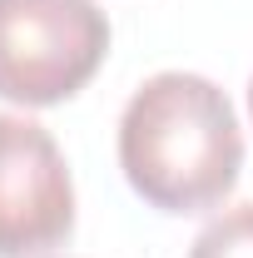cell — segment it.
Masks as SVG:
<instances>
[{
    "instance_id": "cell-1",
    "label": "cell",
    "mask_w": 253,
    "mask_h": 258,
    "mask_svg": "<svg viewBox=\"0 0 253 258\" xmlns=\"http://www.w3.org/2000/svg\"><path fill=\"white\" fill-rule=\"evenodd\" d=\"M119 169L164 214H204L228 199L243 169V134L214 80L164 70L144 80L119 119Z\"/></svg>"
},
{
    "instance_id": "cell-2",
    "label": "cell",
    "mask_w": 253,
    "mask_h": 258,
    "mask_svg": "<svg viewBox=\"0 0 253 258\" xmlns=\"http://www.w3.org/2000/svg\"><path fill=\"white\" fill-rule=\"evenodd\" d=\"M109 50L95 0H0V99L45 109L80 95Z\"/></svg>"
},
{
    "instance_id": "cell-3",
    "label": "cell",
    "mask_w": 253,
    "mask_h": 258,
    "mask_svg": "<svg viewBox=\"0 0 253 258\" xmlns=\"http://www.w3.org/2000/svg\"><path fill=\"white\" fill-rule=\"evenodd\" d=\"M75 228V184L55 134L0 114V258H45Z\"/></svg>"
},
{
    "instance_id": "cell-4",
    "label": "cell",
    "mask_w": 253,
    "mask_h": 258,
    "mask_svg": "<svg viewBox=\"0 0 253 258\" xmlns=\"http://www.w3.org/2000/svg\"><path fill=\"white\" fill-rule=\"evenodd\" d=\"M189 258H253V204H233L214 224H204Z\"/></svg>"
},
{
    "instance_id": "cell-5",
    "label": "cell",
    "mask_w": 253,
    "mask_h": 258,
    "mask_svg": "<svg viewBox=\"0 0 253 258\" xmlns=\"http://www.w3.org/2000/svg\"><path fill=\"white\" fill-rule=\"evenodd\" d=\"M248 114H253V85H248Z\"/></svg>"
}]
</instances>
